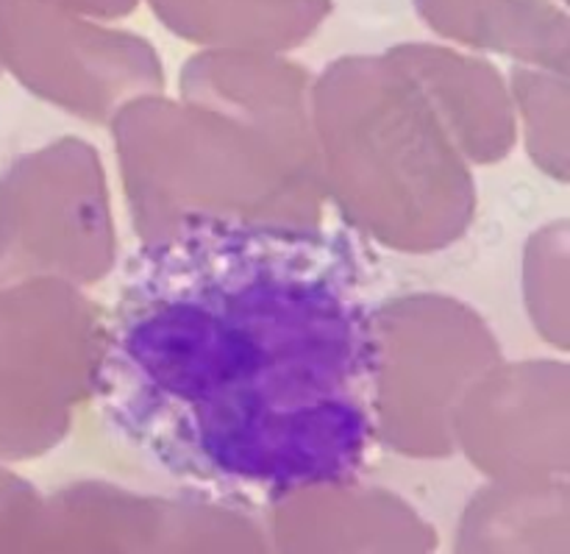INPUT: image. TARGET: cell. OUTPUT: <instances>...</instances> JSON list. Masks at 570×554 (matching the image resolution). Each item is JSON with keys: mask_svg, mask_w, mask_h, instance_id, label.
Listing matches in <instances>:
<instances>
[{"mask_svg": "<svg viewBox=\"0 0 570 554\" xmlns=\"http://www.w3.org/2000/svg\"><path fill=\"white\" fill-rule=\"evenodd\" d=\"M382 373L351 234L193 212L122 268L92 390L111 432L161 472L284 496L365 472Z\"/></svg>", "mask_w": 570, "mask_h": 554, "instance_id": "cell-1", "label": "cell"}]
</instances>
